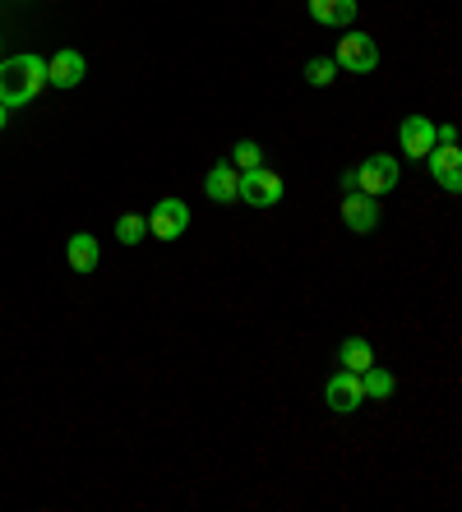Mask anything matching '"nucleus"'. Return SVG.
Instances as JSON below:
<instances>
[{"instance_id": "9", "label": "nucleus", "mask_w": 462, "mask_h": 512, "mask_svg": "<svg viewBox=\"0 0 462 512\" xmlns=\"http://www.w3.org/2000/svg\"><path fill=\"white\" fill-rule=\"evenodd\" d=\"M398 143H402V157H412V162H421V157L435 148V120L421 116V111H412V116H402L398 125Z\"/></svg>"}, {"instance_id": "19", "label": "nucleus", "mask_w": 462, "mask_h": 512, "mask_svg": "<svg viewBox=\"0 0 462 512\" xmlns=\"http://www.w3.org/2000/svg\"><path fill=\"white\" fill-rule=\"evenodd\" d=\"M5 125H10V107H0V130H5Z\"/></svg>"}, {"instance_id": "18", "label": "nucleus", "mask_w": 462, "mask_h": 512, "mask_svg": "<svg viewBox=\"0 0 462 512\" xmlns=\"http://www.w3.org/2000/svg\"><path fill=\"white\" fill-rule=\"evenodd\" d=\"M236 171H250V167H264V148H259L255 139H241L236 148H231V157H227Z\"/></svg>"}, {"instance_id": "5", "label": "nucleus", "mask_w": 462, "mask_h": 512, "mask_svg": "<svg viewBox=\"0 0 462 512\" xmlns=\"http://www.w3.org/2000/svg\"><path fill=\"white\" fill-rule=\"evenodd\" d=\"M190 231V203L167 194V199L153 203V213H148V236L158 240H181Z\"/></svg>"}, {"instance_id": "12", "label": "nucleus", "mask_w": 462, "mask_h": 512, "mask_svg": "<svg viewBox=\"0 0 462 512\" xmlns=\"http://www.w3.org/2000/svg\"><path fill=\"white\" fill-rule=\"evenodd\" d=\"M65 259H70L74 273H93V268L102 263V245H98V236H88V231H74L70 245H65Z\"/></svg>"}, {"instance_id": "8", "label": "nucleus", "mask_w": 462, "mask_h": 512, "mask_svg": "<svg viewBox=\"0 0 462 512\" xmlns=\"http://www.w3.org/2000/svg\"><path fill=\"white\" fill-rule=\"evenodd\" d=\"M342 222H347V231H356V236H370V231L384 222V208H379L375 194L347 190V199H342Z\"/></svg>"}, {"instance_id": "3", "label": "nucleus", "mask_w": 462, "mask_h": 512, "mask_svg": "<svg viewBox=\"0 0 462 512\" xmlns=\"http://www.w3.org/2000/svg\"><path fill=\"white\" fill-rule=\"evenodd\" d=\"M333 65L347 74H375L379 70V47L370 33H356V28H347V33L338 37V51H333Z\"/></svg>"}, {"instance_id": "15", "label": "nucleus", "mask_w": 462, "mask_h": 512, "mask_svg": "<svg viewBox=\"0 0 462 512\" xmlns=\"http://www.w3.org/2000/svg\"><path fill=\"white\" fill-rule=\"evenodd\" d=\"M338 365L342 370H370V365H375V346L365 342V337H347V342L338 346Z\"/></svg>"}, {"instance_id": "14", "label": "nucleus", "mask_w": 462, "mask_h": 512, "mask_svg": "<svg viewBox=\"0 0 462 512\" xmlns=\"http://www.w3.org/2000/svg\"><path fill=\"white\" fill-rule=\"evenodd\" d=\"M361 393H365V402H389V397L398 393V379H393L389 370L370 365V370H361Z\"/></svg>"}, {"instance_id": "4", "label": "nucleus", "mask_w": 462, "mask_h": 512, "mask_svg": "<svg viewBox=\"0 0 462 512\" xmlns=\"http://www.w3.org/2000/svg\"><path fill=\"white\" fill-rule=\"evenodd\" d=\"M398 185H402V167H398V157L393 153H370L361 167H356V190L375 194V199L393 194Z\"/></svg>"}, {"instance_id": "2", "label": "nucleus", "mask_w": 462, "mask_h": 512, "mask_svg": "<svg viewBox=\"0 0 462 512\" xmlns=\"http://www.w3.org/2000/svg\"><path fill=\"white\" fill-rule=\"evenodd\" d=\"M282 194H287V185H282L278 171L268 167H250L236 176V199L250 203V208H278Z\"/></svg>"}, {"instance_id": "17", "label": "nucleus", "mask_w": 462, "mask_h": 512, "mask_svg": "<svg viewBox=\"0 0 462 512\" xmlns=\"http://www.w3.org/2000/svg\"><path fill=\"white\" fill-rule=\"evenodd\" d=\"M144 236H148V217H139V213L116 217V240H121V245H139Z\"/></svg>"}, {"instance_id": "1", "label": "nucleus", "mask_w": 462, "mask_h": 512, "mask_svg": "<svg viewBox=\"0 0 462 512\" xmlns=\"http://www.w3.org/2000/svg\"><path fill=\"white\" fill-rule=\"evenodd\" d=\"M42 88H47V60L37 56V51L0 60V107H10V111L28 107Z\"/></svg>"}, {"instance_id": "7", "label": "nucleus", "mask_w": 462, "mask_h": 512, "mask_svg": "<svg viewBox=\"0 0 462 512\" xmlns=\"http://www.w3.org/2000/svg\"><path fill=\"white\" fill-rule=\"evenodd\" d=\"M324 402H329L333 416H352V411H361V402H365L361 374H356V370L329 374V383H324Z\"/></svg>"}, {"instance_id": "16", "label": "nucleus", "mask_w": 462, "mask_h": 512, "mask_svg": "<svg viewBox=\"0 0 462 512\" xmlns=\"http://www.w3.org/2000/svg\"><path fill=\"white\" fill-rule=\"evenodd\" d=\"M333 79H338L333 56H310V60H305V84H310V88H329Z\"/></svg>"}, {"instance_id": "11", "label": "nucleus", "mask_w": 462, "mask_h": 512, "mask_svg": "<svg viewBox=\"0 0 462 512\" xmlns=\"http://www.w3.org/2000/svg\"><path fill=\"white\" fill-rule=\"evenodd\" d=\"M361 5L356 0H310V19L324 28H352Z\"/></svg>"}, {"instance_id": "10", "label": "nucleus", "mask_w": 462, "mask_h": 512, "mask_svg": "<svg viewBox=\"0 0 462 512\" xmlns=\"http://www.w3.org/2000/svg\"><path fill=\"white\" fill-rule=\"evenodd\" d=\"M84 74H88V60L79 56V51H56V56L47 60V84L51 88H79L84 84Z\"/></svg>"}, {"instance_id": "6", "label": "nucleus", "mask_w": 462, "mask_h": 512, "mask_svg": "<svg viewBox=\"0 0 462 512\" xmlns=\"http://www.w3.org/2000/svg\"><path fill=\"white\" fill-rule=\"evenodd\" d=\"M421 162L430 167V176H435V185L444 194H458L462 190V153H458V143H435Z\"/></svg>"}, {"instance_id": "13", "label": "nucleus", "mask_w": 462, "mask_h": 512, "mask_svg": "<svg viewBox=\"0 0 462 512\" xmlns=\"http://www.w3.org/2000/svg\"><path fill=\"white\" fill-rule=\"evenodd\" d=\"M236 176H241V171L231 167L227 157H222V162H213V167H208V176H204V194L213 203H236Z\"/></svg>"}]
</instances>
